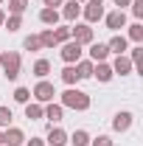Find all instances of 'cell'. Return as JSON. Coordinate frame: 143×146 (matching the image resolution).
Masks as SVG:
<instances>
[{
	"mask_svg": "<svg viewBox=\"0 0 143 146\" xmlns=\"http://www.w3.org/2000/svg\"><path fill=\"white\" fill-rule=\"evenodd\" d=\"M129 3H132V0H115V6H118L121 11H124V6H129Z\"/></svg>",
	"mask_w": 143,
	"mask_h": 146,
	"instance_id": "d590c367",
	"label": "cell"
},
{
	"mask_svg": "<svg viewBox=\"0 0 143 146\" xmlns=\"http://www.w3.org/2000/svg\"><path fill=\"white\" fill-rule=\"evenodd\" d=\"M109 56V48L104 42H90V62H104Z\"/></svg>",
	"mask_w": 143,
	"mask_h": 146,
	"instance_id": "ba28073f",
	"label": "cell"
},
{
	"mask_svg": "<svg viewBox=\"0 0 143 146\" xmlns=\"http://www.w3.org/2000/svg\"><path fill=\"white\" fill-rule=\"evenodd\" d=\"M104 20H107V28H109V31H118V28H124V25H126V14L121 11V9L112 11V14H107Z\"/></svg>",
	"mask_w": 143,
	"mask_h": 146,
	"instance_id": "8fae6325",
	"label": "cell"
},
{
	"mask_svg": "<svg viewBox=\"0 0 143 146\" xmlns=\"http://www.w3.org/2000/svg\"><path fill=\"white\" fill-rule=\"evenodd\" d=\"M23 141H25V135L17 127H9L3 132V146H23Z\"/></svg>",
	"mask_w": 143,
	"mask_h": 146,
	"instance_id": "8992f818",
	"label": "cell"
},
{
	"mask_svg": "<svg viewBox=\"0 0 143 146\" xmlns=\"http://www.w3.org/2000/svg\"><path fill=\"white\" fill-rule=\"evenodd\" d=\"M62 107H70V110H79V112H84V110H90V96L81 90H65L62 93Z\"/></svg>",
	"mask_w": 143,
	"mask_h": 146,
	"instance_id": "6da1fadb",
	"label": "cell"
},
{
	"mask_svg": "<svg viewBox=\"0 0 143 146\" xmlns=\"http://www.w3.org/2000/svg\"><path fill=\"white\" fill-rule=\"evenodd\" d=\"M93 76H95L98 82H109L115 73H112V68H109L107 62H93Z\"/></svg>",
	"mask_w": 143,
	"mask_h": 146,
	"instance_id": "9c48e42d",
	"label": "cell"
},
{
	"mask_svg": "<svg viewBox=\"0 0 143 146\" xmlns=\"http://www.w3.org/2000/svg\"><path fill=\"white\" fill-rule=\"evenodd\" d=\"M25 6H28V0H9V11L11 14H23Z\"/></svg>",
	"mask_w": 143,
	"mask_h": 146,
	"instance_id": "4316f807",
	"label": "cell"
},
{
	"mask_svg": "<svg viewBox=\"0 0 143 146\" xmlns=\"http://www.w3.org/2000/svg\"><path fill=\"white\" fill-rule=\"evenodd\" d=\"M90 3H95V6H104V0H90Z\"/></svg>",
	"mask_w": 143,
	"mask_h": 146,
	"instance_id": "74e56055",
	"label": "cell"
},
{
	"mask_svg": "<svg viewBox=\"0 0 143 146\" xmlns=\"http://www.w3.org/2000/svg\"><path fill=\"white\" fill-rule=\"evenodd\" d=\"M140 56H143V48H135L132 56H129V59H132V65H138V68H140Z\"/></svg>",
	"mask_w": 143,
	"mask_h": 146,
	"instance_id": "d6a6232c",
	"label": "cell"
},
{
	"mask_svg": "<svg viewBox=\"0 0 143 146\" xmlns=\"http://www.w3.org/2000/svg\"><path fill=\"white\" fill-rule=\"evenodd\" d=\"M28 98H31V90L28 87H17L14 90V101L17 104H28Z\"/></svg>",
	"mask_w": 143,
	"mask_h": 146,
	"instance_id": "484cf974",
	"label": "cell"
},
{
	"mask_svg": "<svg viewBox=\"0 0 143 146\" xmlns=\"http://www.w3.org/2000/svg\"><path fill=\"white\" fill-rule=\"evenodd\" d=\"M129 39H132V42H143V25L140 23L129 25Z\"/></svg>",
	"mask_w": 143,
	"mask_h": 146,
	"instance_id": "d4e9b609",
	"label": "cell"
},
{
	"mask_svg": "<svg viewBox=\"0 0 143 146\" xmlns=\"http://www.w3.org/2000/svg\"><path fill=\"white\" fill-rule=\"evenodd\" d=\"M132 14L140 20L143 17V0H132Z\"/></svg>",
	"mask_w": 143,
	"mask_h": 146,
	"instance_id": "4dcf8cb0",
	"label": "cell"
},
{
	"mask_svg": "<svg viewBox=\"0 0 143 146\" xmlns=\"http://www.w3.org/2000/svg\"><path fill=\"white\" fill-rule=\"evenodd\" d=\"M62 82H65V84H70V87L79 82V73H76V68H73V65H68V68L62 70Z\"/></svg>",
	"mask_w": 143,
	"mask_h": 146,
	"instance_id": "7402d4cb",
	"label": "cell"
},
{
	"mask_svg": "<svg viewBox=\"0 0 143 146\" xmlns=\"http://www.w3.org/2000/svg\"><path fill=\"white\" fill-rule=\"evenodd\" d=\"M79 3H81V0H79Z\"/></svg>",
	"mask_w": 143,
	"mask_h": 146,
	"instance_id": "ab89813d",
	"label": "cell"
},
{
	"mask_svg": "<svg viewBox=\"0 0 143 146\" xmlns=\"http://www.w3.org/2000/svg\"><path fill=\"white\" fill-rule=\"evenodd\" d=\"M39 20H42L45 25H56V23H59V11H56V9H48V6H45V9L39 11Z\"/></svg>",
	"mask_w": 143,
	"mask_h": 146,
	"instance_id": "2e32d148",
	"label": "cell"
},
{
	"mask_svg": "<svg viewBox=\"0 0 143 146\" xmlns=\"http://www.w3.org/2000/svg\"><path fill=\"white\" fill-rule=\"evenodd\" d=\"M0 3H3V0H0Z\"/></svg>",
	"mask_w": 143,
	"mask_h": 146,
	"instance_id": "60d3db41",
	"label": "cell"
},
{
	"mask_svg": "<svg viewBox=\"0 0 143 146\" xmlns=\"http://www.w3.org/2000/svg\"><path fill=\"white\" fill-rule=\"evenodd\" d=\"M101 17H104V6H95V3L84 6V20L87 23H98Z\"/></svg>",
	"mask_w": 143,
	"mask_h": 146,
	"instance_id": "4fadbf2b",
	"label": "cell"
},
{
	"mask_svg": "<svg viewBox=\"0 0 143 146\" xmlns=\"http://www.w3.org/2000/svg\"><path fill=\"white\" fill-rule=\"evenodd\" d=\"M31 96H34L39 104H48V101H54L56 90H54V84H51V82H45V79H42V82L34 87V93H31Z\"/></svg>",
	"mask_w": 143,
	"mask_h": 146,
	"instance_id": "3957f363",
	"label": "cell"
},
{
	"mask_svg": "<svg viewBox=\"0 0 143 146\" xmlns=\"http://www.w3.org/2000/svg\"><path fill=\"white\" fill-rule=\"evenodd\" d=\"M109 68H112V73H118V76H126V73H132L135 65H132V59H129V56H118Z\"/></svg>",
	"mask_w": 143,
	"mask_h": 146,
	"instance_id": "30bf717a",
	"label": "cell"
},
{
	"mask_svg": "<svg viewBox=\"0 0 143 146\" xmlns=\"http://www.w3.org/2000/svg\"><path fill=\"white\" fill-rule=\"evenodd\" d=\"M129 127H132V112H129V110L118 112V115L112 118V129H115V132H126Z\"/></svg>",
	"mask_w": 143,
	"mask_h": 146,
	"instance_id": "52a82bcc",
	"label": "cell"
},
{
	"mask_svg": "<svg viewBox=\"0 0 143 146\" xmlns=\"http://www.w3.org/2000/svg\"><path fill=\"white\" fill-rule=\"evenodd\" d=\"M3 23H6V14H3V9H0V25H3Z\"/></svg>",
	"mask_w": 143,
	"mask_h": 146,
	"instance_id": "8d00e7d4",
	"label": "cell"
},
{
	"mask_svg": "<svg viewBox=\"0 0 143 146\" xmlns=\"http://www.w3.org/2000/svg\"><path fill=\"white\" fill-rule=\"evenodd\" d=\"M42 115H45L42 104H25V118H31V121H39Z\"/></svg>",
	"mask_w": 143,
	"mask_h": 146,
	"instance_id": "44dd1931",
	"label": "cell"
},
{
	"mask_svg": "<svg viewBox=\"0 0 143 146\" xmlns=\"http://www.w3.org/2000/svg\"><path fill=\"white\" fill-rule=\"evenodd\" d=\"M11 118H14V115H11V110H9V107H0V127H6V129H9Z\"/></svg>",
	"mask_w": 143,
	"mask_h": 146,
	"instance_id": "f1b7e54d",
	"label": "cell"
},
{
	"mask_svg": "<svg viewBox=\"0 0 143 146\" xmlns=\"http://www.w3.org/2000/svg\"><path fill=\"white\" fill-rule=\"evenodd\" d=\"M70 39L79 45H90L93 42V28L90 25H73L70 28Z\"/></svg>",
	"mask_w": 143,
	"mask_h": 146,
	"instance_id": "5b68a950",
	"label": "cell"
},
{
	"mask_svg": "<svg viewBox=\"0 0 143 146\" xmlns=\"http://www.w3.org/2000/svg\"><path fill=\"white\" fill-rule=\"evenodd\" d=\"M76 73H79V79H90L93 76V62L90 59H79L76 62Z\"/></svg>",
	"mask_w": 143,
	"mask_h": 146,
	"instance_id": "e0dca14e",
	"label": "cell"
},
{
	"mask_svg": "<svg viewBox=\"0 0 143 146\" xmlns=\"http://www.w3.org/2000/svg\"><path fill=\"white\" fill-rule=\"evenodd\" d=\"M39 42H42V48H54V45H59V42H56V36H54V31H51V28H45V31L39 34Z\"/></svg>",
	"mask_w": 143,
	"mask_h": 146,
	"instance_id": "603a6c76",
	"label": "cell"
},
{
	"mask_svg": "<svg viewBox=\"0 0 143 146\" xmlns=\"http://www.w3.org/2000/svg\"><path fill=\"white\" fill-rule=\"evenodd\" d=\"M0 65H3V73H6V79H17L20 76V54L17 51H3L0 54Z\"/></svg>",
	"mask_w": 143,
	"mask_h": 146,
	"instance_id": "7a4b0ae2",
	"label": "cell"
},
{
	"mask_svg": "<svg viewBox=\"0 0 143 146\" xmlns=\"http://www.w3.org/2000/svg\"><path fill=\"white\" fill-rule=\"evenodd\" d=\"M62 59H65L68 65L79 62V59H81V45H79V42H73V39L62 42Z\"/></svg>",
	"mask_w": 143,
	"mask_h": 146,
	"instance_id": "277c9868",
	"label": "cell"
},
{
	"mask_svg": "<svg viewBox=\"0 0 143 146\" xmlns=\"http://www.w3.org/2000/svg\"><path fill=\"white\" fill-rule=\"evenodd\" d=\"M68 143V132L59 127H51V132H48V146H65Z\"/></svg>",
	"mask_w": 143,
	"mask_h": 146,
	"instance_id": "7c38bea8",
	"label": "cell"
},
{
	"mask_svg": "<svg viewBox=\"0 0 143 146\" xmlns=\"http://www.w3.org/2000/svg\"><path fill=\"white\" fill-rule=\"evenodd\" d=\"M62 3H65V0H45V6H48V9H56V6H62Z\"/></svg>",
	"mask_w": 143,
	"mask_h": 146,
	"instance_id": "836d02e7",
	"label": "cell"
},
{
	"mask_svg": "<svg viewBox=\"0 0 143 146\" xmlns=\"http://www.w3.org/2000/svg\"><path fill=\"white\" fill-rule=\"evenodd\" d=\"M0 146H3V132H0Z\"/></svg>",
	"mask_w": 143,
	"mask_h": 146,
	"instance_id": "f35d334b",
	"label": "cell"
},
{
	"mask_svg": "<svg viewBox=\"0 0 143 146\" xmlns=\"http://www.w3.org/2000/svg\"><path fill=\"white\" fill-rule=\"evenodd\" d=\"M54 36H56V42L62 45V42H68V39H70V28H56Z\"/></svg>",
	"mask_w": 143,
	"mask_h": 146,
	"instance_id": "f546056e",
	"label": "cell"
},
{
	"mask_svg": "<svg viewBox=\"0 0 143 146\" xmlns=\"http://www.w3.org/2000/svg\"><path fill=\"white\" fill-rule=\"evenodd\" d=\"M28 146H45V141H39V138H31V141H28Z\"/></svg>",
	"mask_w": 143,
	"mask_h": 146,
	"instance_id": "e575fe53",
	"label": "cell"
},
{
	"mask_svg": "<svg viewBox=\"0 0 143 146\" xmlns=\"http://www.w3.org/2000/svg\"><path fill=\"white\" fill-rule=\"evenodd\" d=\"M62 115H65L62 104H48V107H45V118H51L54 124H59V121H62Z\"/></svg>",
	"mask_w": 143,
	"mask_h": 146,
	"instance_id": "ac0fdd59",
	"label": "cell"
},
{
	"mask_svg": "<svg viewBox=\"0 0 143 146\" xmlns=\"http://www.w3.org/2000/svg\"><path fill=\"white\" fill-rule=\"evenodd\" d=\"M107 48L112 51V54L124 56V51H126V36H112V39L107 42Z\"/></svg>",
	"mask_w": 143,
	"mask_h": 146,
	"instance_id": "9a60e30c",
	"label": "cell"
},
{
	"mask_svg": "<svg viewBox=\"0 0 143 146\" xmlns=\"http://www.w3.org/2000/svg\"><path fill=\"white\" fill-rule=\"evenodd\" d=\"M23 48H25V51H39V48H42V42H39V36H25V39H23Z\"/></svg>",
	"mask_w": 143,
	"mask_h": 146,
	"instance_id": "cb8c5ba5",
	"label": "cell"
},
{
	"mask_svg": "<svg viewBox=\"0 0 143 146\" xmlns=\"http://www.w3.org/2000/svg\"><path fill=\"white\" fill-rule=\"evenodd\" d=\"M68 143H73V146H90V135L84 132V129H76V132L70 135Z\"/></svg>",
	"mask_w": 143,
	"mask_h": 146,
	"instance_id": "d6986e66",
	"label": "cell"
},
{
	"mask_svg": "<svg viewBox=\"0 0 143 146\" xmlns=\"http://www.w3.org/2000/svg\"><path fill=\"white\" fill-rule=\"evenodd\" d=\"M3 25H6L9 31H17L20 25H23V17H20V14H11V17H6V23H3Z\"/></svg>",
	"mask_w": 143,
	"mask_h": 146,
	"instance_id": "83f0119b",
	"label": "cell"
},
{
	"mask_svg": "<svg viewBox=\"0 0 143 146\" xmlns=\"http://www.w3.org/2000/svg\"><path fill=\"white\" fill-rule=\"evenodd\" d=\"M79 14H81V6H79V0L65 3V9H62V17H65V20H76Z\"/></svg>",
	"mask_w": 143,
	"mask_h": 146,
	"instance_id": "5bb4252c",
	"label": "cell"
},
{
	"mask_svg": "<svg viewBox=\"0 0 143 146\" xmlns=\"http://www.w3.org/2000/svg\"><path fill=\"white\" fill-rule=\"evenodd\" d=\"M48 73H51V62H48V59H36V62H34V76L45 79Z\"/></svg>",
	"mask_w": 143,
	"mask_h": 146,
	"instance_id": "ffe728a7",
	"label": "cell"
},
{
	"mask_svg": "<svg viewBox=\"0 0 143 146\" xmlns=\"http://www.w3.org/2000/svg\"><path fill=\"white\" fill-rule=\"evenodd\" d=\"M93 146H112V138H109V135H98V138L93 141Z\"/></svg>",
	"mask_w": 143,
	"mask_h": 146,
	"instance_id": "1f68e13d",
	"label": "cell"
}]
</instances>
